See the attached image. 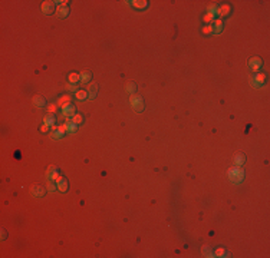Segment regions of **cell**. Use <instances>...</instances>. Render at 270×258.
<instances>
[{"mask_svg":"<svg viewBox=\"0 0 270 258\" xmlns=\"http://www.w3.org/2000/svg\"><path fill=\"white\" fill-rule=\"evenodd\" d=\"M227 175H229V179L234 183H240L244 179V171L240 167L230 168V169L227 171Z\"/></svg>","mask_w":270,"mask_h":258,"instance_id":"6da1fadb","label":"cell"},{"mask_svg":"<svg viewBox=\"0 0 270 258\" xmlns=\"http://www.w3.org/2000/svg\"><path fill=\"white\" fill-rule=\"evenodd\" d=\"M129 103H131V106L137 111V112H142V111H144V99H142L139 95H135V93L131 95Z\"/></svg>","mask_w":270,"mask_h":258,"instance_id":"7a4b0ae2","label":"cell"},{"mask_svg":"<svg viewBox=\"0 0 270 258\" xmlns=\"http://www.w3.org/2000/svg\"><path fill=\"white\" fill-rule=\"evenodd\" d=\"M55 7H56V2H52V0H46V2H43L42 3V12H43L45 14H52L55 10Z\"/></svg>","mask_w":270,"mask_h":258,"instance_id":"3957f363","label":"cell"},{"mask_svg":"<svg viewBox=\"0 0 270 258\" xmlns=\"http://www.w3.org/2000/svg\"><path fill=\"white\" fill-rule=\"evenodd\" d=\"M249 66L251 68V70L256 72V73H259V70L262 69V66H263V60L260 58H251L249 60Z\"/></svg>","mask_w":270,"mask_h":258,"instance_id":"277c9868","label":"cell"},{"mask_svg":"<svg viewBox=\"0 0 270 258\" xmlns=\"http://www.w3.org/2000/svg\"><path fill=\"white\" fill-rule=\"evenodd\" d=\"M75 106L72 105V103H69V105L63 106L62 108V118H71V116L75 115Z\"/></svg>","mask_w":270,"mask_h":258,"instance_id":"5b68a950","label":"cell"},{"mask_svg":"<svg viewBox=\"0 0 270 258\" xmlns=\"http://www.w3.org/2000/svg\"><path fill=\"white\" fill-rule=\"evenodd\" d=\"M86 92H88V98L94 99L95 96H96V93H98V85L94 83V82L88 83V85H86Z\"/></svg>","mask_w":270,"mask_h":258,"instance_id":"8992f818","label":"cell"},{"mask_svg":"<svg viewBox=\"0 0 270 258\" xmlns=\"http://www.w3.org/2000/svg\"><path fill=\"white\" fill-rule=\"evenodd\" d=\"M230 12H231V6L230 4H221V6H219V9H217V14H219L220 17H226L230 14Z\"/></svg>","mask_w":270,"mask_h":258,"instance_id":"52a82bcc","label":"cell"},{"mask_svg":"<svg viewBox=\"0 0 270 258\" xmlns=\"http://www.w3.org/2000/svg\"><path fill=\"white\" fill-rule=\"evenodd\" d=\"M46 188L45 187H42V185H35L33 188H32V195L33 197H36V198H40V197H43L45 195V192H46Z\"/></svg>","mask_w":270,"mask_h":258,"instance_id":"ba28073f","label":"cell"},{"mask_svg":"<svg viewBox=\"0 0 270 258\" xmlns=\"http://www.w3.org/2000/svg\"><path fill=\"white\" fill-rule=\"evenodd\" d=\"M131 6L135 7V9H138V10H144V9L148 7V2L147 0H132Z\"/></svg>","mask_w":270,"mask_h":258,"instance_id":"9c48e42d","label":"cell"},{"mask_svg":"<svg viewBox=\"0 0 270 258\" xmlns=\"http://www.w3.org/2000/svg\"><path fill=\"white\" fill-rule=\"evenodd\" d=\"M264 80H266V75L264 73H256L253 78V86L254 88H259L260 85H263Z\"/></svg>","mask_w":270,"mask_h":258,"instance_id":"30bf717a","label":"cell"},{"mask_svg":"<svg viewBox=\"0 0 270 258\" xmlns=\"http://www.w3.org/2000/svg\"><path fill=\"white\" fill-rule=\"evenodd\" d=\"M55 14H56L57 17H68L69 16V7L68 6H57Z\"/></svg>","mask_w":270,"mask_h":258,"instance_id":"8fae6325","label":"cell"},{"mask_svg":"<svg viewBox=\"0 0 270 258\" xmlns=\"http://www.w3.org/2000/svg\"><path fill=\"white\" fill-rule=\"evenodd\" d=\"M33 103H35V106L36 108H39V109H42V108H45V106H47L46 105V101H45V98L43 96H40V95H36L33 98Z\"/></svg>","mask_w":270,"mask_h":258,"instance_id":"7c38bea8","label":"cell"},{"mask_svg":"<svg viewBox=\"0 0 270 258\" xmlns=\"http://www.w3.org/2000/svg\"><path fill=\"white\" fill-rule=\"evenodd\" d=\"M69 103H71V96H69V95H63V96H61V98L57 99L56 105L61 106V108H63V106L69 105Z\"/></svg>","mask_w":270,"mask_h":258,"instance_id":"4fadbf2b","label":"cell"},{"mask_svg":"<svg viewBox=\"0 0 270 258\" xmlns=\"http://www.w3.org/2000/svg\"><path fill=\"white\" fill-rule=\"evenodd\" d=\"M56 185H57V189L61 191V192H66V191H68V181L65 179L63 177H62L61 179L57 181Z\"/></svg>","mask_w":270,"mask_h":258,"instance_id":"5bb4252c","label":"cell"},{"mask_svg":"<svg viewBox=\"0 0 270 258\" xmlns=\"http://www.w3.org/2000/svg\"><path fill=\"white\" fill-rule=\"evenodd\" d=\"M91 78H92L91 72H88V70L82 72V73H81V83H82V85H88L89 80H91Z\"/></svg>","mask_w":270,"mask_h":258,"instance_id":"9a60e30c","label":"cell"},{"mask_svg":"<svg viewBox=\"0 0 270 258\" xmlns=\"http://www.w3.org/2000/svg\"><path fill=\"white\" fill-rule=\"evenodd\" d=\"M68 79H69V82H71V83H73V85H78V82H81V75H78V72H72V73H69Z\"/></svg>","mask_w":270,"mask_h":258,"instance_id":"2e32d148","label":"cell"},{"mask_svg":"<svg viewBox=\"0 0 270 258\" xmlns=\"http://www.w3.org/2000/svg\"><path fill=\"white\" fill-rule=\"evenodd\" d=\"M213 23H214V26H213L214 33H220V32L223 30V20H221V19H216Z\"/></svg>","mask_w":270,"mask_h":258,"instance_id":"e0dca14e","label":"cell"},{"mask_svg":"<svg viewBox=\"0 0 270 258\" xmlns=\"http://www.w3.org/2000/svg\"><path fill=\"white\" fill-rule=\"evenodd\" d=\"M214 20H216V14H213V13H208V12H207V13L202 16V22L207 23V24H211Z\"/></svg>","mask_w":270,"mask_h":258,"instance_id":"ac0fdd59","label":"cell"},{"mask_svg":"<svg viewBox=\"0 0 270 258\" xmlns=\"http://www.w3.org/2000/svg\"><path fill=\"white\" fill-rule=\"evenodd\" d=\"M75 96H76L78 101H85V99L88 98V92H86V89H81V90L75 92Z\"/></svg>","mask_w":270,"mask_h":258,"instance_id":"d6986e66","label":"cell"},{"mask_svg":"<svg viewBox=\"0 0 270 258\" xmlns=\"http://www.w3.org/2000/svg\"><path fill=\"white\" fill-rule=\"evenodd\" d=\"M43 123L47 126H52L55 123V113H47L43 118Z\"/></svg>","mask_w":270,"mask_h":258,"instance_id":"ffe728a7","label":"cell"},{"mask_svg":"<svg viewBox=\"0 0 270 258\" xmlns=\"http://www.w3.org/2000/svg\"><path fill=\"white\" fill-rule=\"evenodd\" d=\"M214 257H219V258H224V257H229V251L226 248H217L214 251Z\"/></svg>","mask_w":270,"mask_h":258,"instance_id":"44dd1931","label":"cell"},{"mask_svg":"<svg viewBox=\"0 0 270 258\" xmlns=\"http://www.w3.org/2000/svg\"><path fill=\"white\" fill-rule=\"evenodd\" d=\"M233 162H234V165H236V167H241V165L244 163V155H243V153H237V155L234 156Z\"/></svg>","mask_w":270,"mask_h":258,"instance_id":"7402d4cb","label":"cell"},{"mask_svg":"<svg viewBox=\"0 0 270 258\" xmlns=\"http://www.w3.org/2000/svg\"><path fill=\"white\" fill-rule=\"evenodd\" d=\"M201 254L204 255V257H208V258L214 257V251L210 247H202L201 248Z\"/></svg>","mask_w":270,"mask_h":258,"instance_id":"603a6c76","label":"cell"},{"mask_svg":"<svg viewBox=\"0 0 270 258\" xmlns=\"http://www.w3.org/2000/svg\"><path fill=\"white\" fill-rule=\"evenodd\" d=\"M72 123H75V125H79V123L84 122V116L81 115V113H75L73 116H72Z\"/></svg>","mask_w":270,"mask_h":258,"instance_id":"cb8c5ba5","label":"cell"},{"mask_svg":"<svg viewBox=\"0 0 270 258\" xmlns=\"http://www.w3.org/2000/svg\"><path fill=\"white\" fill-rule=\"evenodd\" d=\"M125 90L128 92V93H131V95H134L135 90H137V86H135V83H132V82H129L128 85H127V88H125Z\"/></svg>","mask_w":270,"mask_h":258,"instance_id":"d4e9b609","label":"cell"},{"mask_svg":"<svg viewBox=\"0 0 270 258\" xmlns=\"http://www.w3.org/2000/svg\"><path fill=\"white\" fill-rule=\"evenodd\" d=\"M201 32H202V34H211L213 33V26H211V24H206V26L201 29Z\"/></svg>","mask_w":270,"mask_h":258,"instance_id":"484cf974","label":"cell"},{"mask_svg":"<svg viewBox=\"0 0 270 258\" xmlns=\"http://www.w3.org/2000/svg\"><path fill=\"white\" fill-rule=\"evenodd\" d=\"M217 9H219L217 4H208V6H207V12H208V13H213V14H217Z\"/></svg>","mask_w":270,"mask_h":258,"instance_id":"4316f807","label":"cell"},{"mask_svg":"<svg viewBox=\"0 0 270 258\" xmlns=\"http://www.w3.org/2000/svg\"><path fill=\"white\" fill-rule=\"evenodd\" d=\"M46 189L49 191V192H55V191L57 189V185H56L55 182H52V181H51V182H49V183L46 185Z\"/></svg>","mask_w":270,"mask_h":258,"instance_id":"83f0119b","label":"cell"},{"mask_svg":"<svg viewBox=\"0 0 270 258\" xmlns=\"http://www.w3.org/2000/svg\"><path fill=\"white\" fill-rule=\"evenodd\" d=\"M46 109H47V112H49V113H56L57 105H55V103H49V105L46 106Z\"/></svg>","mask_w":270,"mask_h":258,"instance_id":"f1b7e54d","label":"cell"},{"mask_svg":"<svg viewBox=\"0 0 270 258\" xmlns=\"http://www.w3.org/2000/svg\"><path fill=\"white\" fill-rule=\"evenodd\" d=\"M56 169H57V168H56V167H55V165H51V167L47 168V171H46V177H47V178H49V177H51V173H52V172H53V171H56Z\"/></svg>","mask_w":270,"mask_h":258,"instance_id":"f546056e","label":"cell"},{"mask_svg":"<svg viewBox=\"0 0 270 258\" xmlns=\"http://www.w3.org/2000/svg\"><path fill=\"white\" fill-rule=\"evenodd\" d=\"M68 90H71V92H76V90H78V85H73V83H71V85H68Z\"/></svg>","mask_w":270,"mask_h":258,"instance_id":"4dcf8cb0","label":"cell"},{"mask_svg":"<svg viewBox=\"0 0 270 258\" xmlns=\"http://www.w3.org/2000/svg\"><path fill=\"white\" fill-rule=\"evenodd\" d=\"M57 6H68V0H59V2H56Z\"/></svg>","mask_w":270,"mask_h":258,"instance_id":"1f68e13d","label":"cell"},{"mask_svg":"<svg viewBox=\"0 0 270 258\" xmlns=\"http://www.w3.org/2000/svg\"><path fill=\"white\" fill-rule=\"evenodd\" d=\"M47 131H49V126L45 125V123H43V125L40 126V132H47Z\"/></svg>","mask_w":270,"mask_h":258,"instance_id":"d6a6232c","label":"cell"}]
</instances>
